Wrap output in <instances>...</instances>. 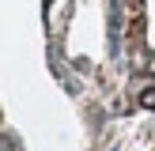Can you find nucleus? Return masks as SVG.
<instances>
[{
	"label": "nucleus",
	"instance_id": "nucleus-1",
	"mask_svg": "<svg viewBox=\"0 0 155 151\" xmlns=\"http://www.w3.org/2000/svg\"><path fill=\"white\" fill-rule=\"evenodd\" d=\"M144 106H148V110H155V87H151V91H144Z\"/></svg>",
	"mask_w": 155,
	"mask_h": 151
}]
</instances>
